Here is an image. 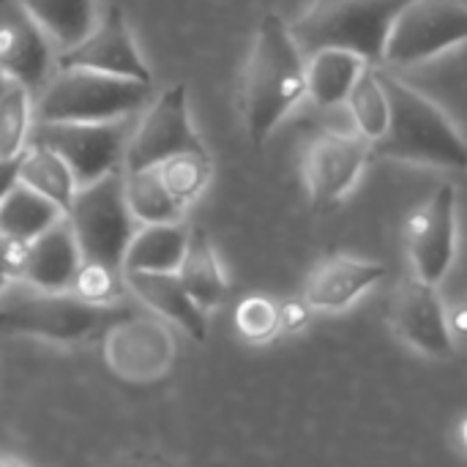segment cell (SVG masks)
Segmentation results:
<instances>
[{
	"label": "cell",
	"instance_id": "6da1fadb",
	"mask_svg": "<svg viewBox=\"0 0 467 467\" xmlns=\"http://www.w3.org/2000/svg\"><path fill=\"white\" fill-rule=\"evenodd\" d=\"M306 96V55L279 14H265L244 68L241 115L254 148H263L282 118Z\"/></svg>",
	"mask_w": 467,
	"mask_h": 467
},
{
	"label": "cell",
	"instance_id": "7a4b0ae2",
	"mask_svg": "<svg viewBox=\"0 0 467 467\" xmlns=\"http://www.w3.org/2000/svg\"><path fill=\"white\" fill-rule=\"evenodd\" d=\"M380 82L389 96V123L372 142V156L465 172L467 140L454 120L430 96L383 66Z\"/></svg>",
	"mask_w": 467,
	"mask_h": 467
},
{
	"label": "cell",
	"instance_id": "3957f363",
	"mask_svg": "<svg viewBox=\"0 0 467 467\" xmlns=\"http://www.w3.org/2000/svg\"><path fill=\"white\" fill-rule=\"evenodd\" d=\"M153 99V82L101 74L90 68H60L36 93L33 120H118L140 112Z\"/></svg>",
	"mask_w": 467,
	"mask_h": 467
},
{
	"label": "cell",
	"instance_id": "277c9868",
	"mask_svg": "<svg viewBox=\"0 0 467 467\" xmlns=\"http://www.w3.org/2000/svg\"><path fill=\"white\" fill-rule=\"evenodd\" d=\"M408 0H315L290 25L304 55L348 49L372 66H383V44L397 11Z\"/></svg>",
	"mask_w": 467,
	"mask_h": 467
},
{
	"label": "cell",
	"instance_id": "5b68a950",
	"mask_svg": "<svg viewBox=\"0 0 467 467\" xmlns=\"http://www.w3.org/2000/svg\"><path fill=\"white\" fill-rule=\"evenodd\" d=\"M129 320L118 304H93L77 293H38L0 309V337H36L57 345H77L96 339L101 331Z\"/></svg>",
	"mask_w": 467,
	"mask_h": 467
},
{
	"label": "cell",
	"instance_id": "8992f818",
	"mask_svg": "<svg viewBox=\"0 0 467 467\" xmlns=\"http://www.w3.org/2000/svg\"><path fill=\"white\" fill-rule=\"evenodd\" d=\"M66 219L79 244L82 263L123 271V254L137 230V219L126 202L120 170H112L93 183L77 186Z\"/></svg>",
	"mask_w": 467,
	"mask_h": 467
},
{
	"label": "cell",
	"instance_id": "52a82bcc",
	"mask_svg": "<svg viewBox=\"0 0 467 467\" xmlns=\"http://www.w3.org/2000/svg\"><path fill=\"white\" fill-rule=\"evenodd\" d=\"M462 44H467L465 0H408L389 27L383 66H421Z\"/></svg>",
	"mask_w": 467,
	"mask_h": 467
},
{
	"label": "cell",
	"instance_id": "ba28073f",
	"mask_svg": "<svg viewBox=\"0 0 467 467\" xmlns=\"http://www.w3.org/2000/svg\"><path fill=\"white\" fill-rule=\"evenodd\" d=\"M134 131L131 115L118 120H33L30 140L44 142L52 150H57L66 164L71 167L77 186L93 183L101 175L120 170L129 137Z\"/></svg>",
	"mask_w": 467,
	"mask_h": 467
},
{
	"label": "cell",
	"instance_id": "9c48e42d",
	"mask_svg": "<svg viewBox=\"0 0 467 467\" xmlns=\"http://www.w3.org/2000/svg\"><path fill=\"white\" fill-rule=\"evenodd\" d=\"M192 150H205V145L189 118L186 85H170L150 101L145 115L134 123V131L126 145L123 167L126 172L148 170V167H159L161 161L178 153H192Z\"/></svg>",
	"mask_w": 467,
	"mask_h": 467
},
{
	"label": "cell",
	"instance_id": "30bf717a",
	"mask_svg": "<svg viewBox=\"0 0 467 467\" xmlns=\"http://www.w3.org/2000/svg\"><path fill=\"white\" fill-rule=\"evenodd\" d=\"M372 156V142L361 134L320 131L304 153V183L315 211L342 202Z\"/></svg>",
	"mask_w": 467,
	"mask_h": 467
},
{
	"label": "cell",
	"instance_id": "8fae6325",
	"mask_svg": "<svg viewBox=\"0 0 467 467\" xmlns=\"http://www.w3.org/2000/svg\"><path fill=\"white\" fill-rule=\"evenodd\" d=\"M413 276L441 285L457 254V189L441 186L430 202L416 208L405 227Z\"/></svg>",
	"mask_w": 467,
	"mask_h": 467
},
{
	"label": "cell",
	"instance_id": "7c38bea8",
	"mask_svg": "<svg viewBox=\"0 0 467 467\" xmlns=\"http://www.w3.org/2000/svg\"><path fill=\"white\" fill-rule=\"evenodd\" d=\"M391 326L402 342L430 358L454 356V331L438 285H430L419 276L405 279L391 304Z\"/></svg>",
	"mask_w": 467,
	"mask_h": 467
},
{
	"label": "cell",
	"instance_id": "4fadbf2b",
	"mask_svg": "<svg viewBox=\"0 0 467 467\" xmlns=\"http://www.w3.org/2000/svg\"><path fill=\"white\" fill-rule=\"evenodd\" d=\"M57 66L60 68H90V71H101V74L153 82L150 68L145 66V60L134 44V36L126 25V16L118 5H112L82 41H77L68 49H60Z\"/></svg>",
	"mask_w": 467,
	"mask_h": 467
},
{
	"label": "cell",
	"instance_id": "5bb4252c",
	"mask_svg": "<svg viewBox=\"0 0 467 467\" xmlns=\"http://www.w3.org/2000/svg\"><path fill=\"white\" fill-rule=\"evenodd\" d=\"M49 36L19 0H0V74L38 93L49 79Z\"/></svg>",
	"mask_w": 467,
	"mask_h": 467
},
{
	"label": "cell",
	"instance_id": "9a60e30c",
	"mask_svg": "<svg viewBox=\"0 0 467 467\" xmlns=\"http://www.w3.org/2000/svg\"><path fill=\"white\" fill-rule=\"evenodd\" d=\"M386 276L383 263L331 254L317 263L304 285V301L317 312H342Z\"/></svg>",
	"mask_w": 467,
	"mask_h": 467
},
{
	"label": "cell",
	"instance_id": "2e32d148",
	"mask_svg": "<svg viewBox=\"0 0 467 467\" xmlns=\"http://www.w3.org/2000/svg\"><path fill=\"white\" fill-rule=\"evenodd\" d=\"M82 265V252L66 216H60L41 235L27 241L22 279L44 293L71 290L77 271Z\"/></svg>",
	"mask_w": 467,
	"mask_h": 467
},
{
	"label": "cell",
	"instance_id": "e0dca14e",
	"mask_svg": "<svg viewBox=\"0 0 467 467\" xmlns=\"http://www.w3.org/2000/svg\"><path fill=\"white\" fill-rule=\"evenodd\" d=\"M129 290L150 309L181 326L194 342H205L208 320L205 309L189 296L175 271H123Z\"/></svg>",
	"mask_w": 467,
	"mask_h": 467
},
{
	"label": "cell",
	"instance_id": "ac0fdd59",
	"mask_svg": "<svg viewBox=\"0 0 467 467\" xmlns=\"http://www.w3.org/2000/svg\"><path fill=\"white\" fill-rule=\"evenodd\" d=\"M178 279L183 282V287L189 290V296L208 312V309H219L227 296H230V282L222 271V263L216 257V249L208 238L205 230L194 227L189 230L186 238V249L178 265Z\"/></svg>",
	"mask_w": 467,
	"mask_h": 467
},
{
	"label": "cell",
	"instance_id": "d6986e66",
	"mask_svg": "<svg viewBox=\"0 0 467 467\" xmlns=\"http://www.w3.org/2000/svg\"><path fill=\"white\" fill-rule=\"evenodd\" d=\"M369 63L348 49H317L306 55V96L323 109L348 101L350 88Z\"/></svg>",
	"mask_w": 467,
	"mask_h": 467
},
{
	"label": "cell",
	"instance_id": "ffe728a7",
	"mask_svg": "<svg viewBox=\"0 0 467 467\" xmlns=\"http://www.w3.org/2000/svg\"><path fill=\"white\" fill-rule=\"evenodd\" d=\"M66 216L49 197L16 181L0 200V238L8 241H33L47 227Z\"/></svg>",
	"mask_w": 467,
	"mask_h": 467
},
{
	"label": "cell",
	"instance_id": "44dd1931",
	"mask_svg": "<svg viewBox=\"0 0 467 467\" xmlns=\"http://www.w3.org/2000/svg\"><path fill=\"white\" fill-rule=\"evenodd\" d=\"M186 238L189 230L181 222L137 227L123 254V271H178Z\"/></svg>",
	"mask_w": 467,
	"mask_h": 467
},
{
	"label": "cell",
	"instance_id": "7402d4cb",
	"mask_svg": "<svg viewBox=\"0 0 467 467\" xmlns=\"http://www.w3.org/2000/svg\"><path fill=\"white\" fill-rule=\"evenodd\" d=\"M19 181L41 192L44 197H49L63 213L68 211L74 192H77V178L71 167L66 164V159L49 145L33 142V140H27L19 156Z\"/></svg>",
	"mask_w": 467,
	"mask_h": 467
},
{
	"label": "cell",
	"instance_id": "603a6c76",
	"mask_svg": "<svg viewBox=\"0 0 467 467\" xmlns=\"http://www.w3.org/2000/svg\"><path fill=\"white\" fill-rule=\"evenodd\" d=\"M33 19L44 27L57 49H68L82 41L96 19V0H19Z\"/></svg>",
	"mask_w": 467,
	"mask_h": 467
},
{
	"label": "cell",
	"instance_id": "cb8c5ba5",
	"mask_svg": "<svg viewBox=\"0 0 467 467\" xmlns=\"http://www.w3.org/2000/svg\"><path fill=\"white\" fill-rule=\"evenodd\" d=\"M123 186H126V202H129V208L140 224L181 222L186 205L172 197V192L164 186L156 167L126 172Z\"/></svg>",
	"mask_w": 467,
	"mask_h": 467
},
{
	"label": "cell",
	"instance_id": "d4e9b609",
	"mask_svg": "<svg viewBox=\"0 0 467 467\" xmlns=\"http://www.w3.org/2000/svg\"><path fill=\"white\" fill-rule=\"evenodd\" d=\"M348 107L353 112L361 137L375 142L389 123V96L380 82V66H367L348 93Z\"/></svg>",
	"mask_w": 467,
	"mask_h": 467
},
{
	"label": "cell",
	"instance_id": "484cf974",
	"mask_svg": "<svg viewBox=\"0 0 467 467\" xmlns=\"http://www.w3.org/2000/svg\"><path fill=\"white\" fill-rule=\"evenodd\" d=\"M30 90L5 77L0 90V159H19L33 126V101Z\"/></svg>",
	"mask_w": 467,
	"mask_h": 467
},
{
	"label": "cell",
	"instance_id": "4316f807",
	"mask_svg": "<svg viewBox=\"0 0 467 467\" xmlns=\"http://www.w3.org/2000/svg\"><path fill=\"white\" fill-rule=\"evenodd\" d=\"M156 170H159L164 186L172 192V197L181 200L183 205H189L208 186L213 164H211L208 150H192V153H178V156L161 161Z\"/></svg>",
	"mask_w": 467,
	"mask_h": 467
},
{
	"label": "cell",
	"instance_id": "83f0119b",
	"mask_svg": "<svg viewBox=\"0 0 467 467\" xmlns=\"http://www.w3.org/2000/svg\"><path fill=\"white\" fill-rule=\"evenodd\" d=\"M235 326L244 339L249 342H268L274 339L282 326H279V306L265 298V296H249L238 304L235 309Z\"/></svg>",
	"mask_w": 467,
	"mask_h": 467
},
{
	"label": "cell",
	"instance_id": "f1b7e54d",
	"mask_svg": "<svg viewBox=\"0 0 467 467\" xmlns=\"http://www.w3.org/2000/svg\"><path fill=\"white\" fill-rule=\"evenodd\" d=\"M71 293L93 304H115L123 293V271L96 263H82L71 285Z\"/></svg>",
	"mask_w": 467,
	"mask_h": 467
},
{
	"label": "cell",
	"instance_id": "f546056e",
	"mask_svg": "<svg viewBox=\"0 0 467 467\" xmlns=\"http://www.w3.org/2000/svg\"><path fill=\"white\" fill-rule=\"evenodd\" d=\"M309 312H312V306L306 301H285L279 306V326H282V331H290V334L301 331L309 323Z\"/></svg>",
	"mask_w": 467,
	"mask_h": 467
},
{
	"label": "cell",
	"instance_id": "4dcf8cb0",
	"mask_svg": "<svg viewBox=\"0 0 467 467\" xmlns=\"http://www.w3.org/2000/svg\"><path fill=\"white\" fill-rule=\"evenodd\" d=\"M19 181V159H0V200Z\"/></svg>",
	"mask_w": 467,
	"mask_h": 467
},
{
	"label": "cell",
	"instance_id": "1f68e13d",
	"mask_svg": "<svg viewBox=\"0 0 467 467\" xmlns=\"http://www.w3.org/2000/svg\"><path fill=\"white\" fill-rule=\"evenodd\" d=\"M8 279H11V274H8V263H5V238H0V293Z\"/></svg>",
	"mask_w": 467,
	"mask_h": 467
},
{
	"label": "cell",
	"instance_id": "d6a6232c",
	"mask_svg": "<svg viewBox=\"0 0 467 467\" xmlns=\"http://www.w3.org/2000/svg\"><path fill=\"white\" fill-rule=\"evenodd\" d=\"M460 443L465 446L467 451V421H462V427H460Z\"/></svg>",
	"mask_w": 467,
	"mask_h": 467
},
{
	"label": "cell",
	"instance_id": "836d02e7",
	"mask_svg": "<svg viewBox=\"0 0 467 467\" xmlns=\"http://www.w3.org/2000/svg\"><path fill=\"white\" fill-rule=\"evenodd\" d=\"M3 85H5V77L0 74V90H3Z\"/></svg>",
	"mask_w": 467,
	"mask_h": 467
},
{
	"label": "cell",
	"instance_id": "e575fe53",
	"mask_svg": "<svg viewBox=\"0 0 467 467\" xmlns=\"http://www.w3.org/2000/svg\"><path fill=\"white\" fill-rule=\"evenodd\" d=\"M465 304H467V301H465Z\"/></svg>",
	"mask_w": 467,
	"mask_h": 467
}]
</instances>
